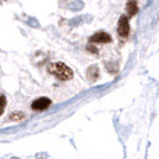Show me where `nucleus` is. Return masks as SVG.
<instances>
[{"label": "nucleus", "mask_w": 159, "mask_h": 159, "mask_svg": "<svg viewBox=\"0 0 159 159\" xmlns=\"http://www.w3.org/2000/svg\"><path fill=\"white\" fill-rule=\"evenodd\" d=\"M48 71H49L50 74L55 75L56 78L61 80V81H69V80H71L73 75H74L73 70L70 69L67 64L60 63V61L52 63V64L49 66V69H48Z\"/></svg>", "instance_id": "1"}, {"label": "nucleus", "mask_w": 159, "mask_h": 159, "mask_svg": "<svg viewBox=\"0 0 159 159\" xmlns=\"http://www.w3.org/2000/svg\"><path fill=\"white\" fill-rule=\"evenodd\" d=\"M117 32L121 38H126L130 32V24H129V17L127 16H121L119 20V25H117Z\"/></svg>", "instance_id": "2"}, {"label": "nucleus", "mask_w": 159, "mask_h": 159, "mask_svg": "<svg viewBox=\"0 0 159 159\" xmlns=\"http://www.w3.org/2000/svg\"><path fill=\"white\" fill-rule=\"evenodd\" d=\"M89 41H91V43H110L112 38H110V35L106 32H98L91 36Z\"/></svg>", "instance_id": "3"}, {"label": "nucleus", "mask_w": 159, "mask_h": 159, "mask_svg": "<svg viewBox=\"0 0 159 159\" xmlns=\"http://www.w3.org/2000/svg\"><path fill=\"white\" fill-rule=\"evenodd\" d=\"M49 106H50V99L48 98H39L32 102V109L36 110V112L38 110H46Z\"/></svg>", "instance_id": "4"}, {"label": "nucleus", "mask_w": 159, "mask_h": 159, "mask_svg": "<svg viewBox=\"0 0 159 159\" xmlns=\"http://www.w3.org/2000/svg\"><path fill=\"white\" fill-rule=\"evenodd\" d=\"M126 8H127V13H129V17L135 16V14L138 13V6H137V2H135V0H129Z\"/></svg>", "instance_id": "5"}, {"label": "nucleus", "mask_w": 159, "mask_h": 159, "mask_svg": "<svg viewBox=\"0 0 159 159\" xmlns=\"http://www.w3.org/2000/svg\"><path fill=\"white\" fill-rule=\"evenodd\" d=\"M99 70H98V67H95V66H91L89 69H88V80H89L91 82H93L96 78L99 77Z\"/></svg>", "instance_id": "6"}, {"label": "nucleus", "mask_w": 159, "mask_h": 159, "mask_svg": "<svg viewBox=\"0 0 159 159\" xmlns=\"http://www.w3.org/2000/svg\"><path fill=\"white\" fill-rule=\"evenodd\" d=\"M6 103H7V101H6V96L0 95V115H2L3 112H4V107H6Z\"/></svg>", "instance_id": "7"}, {"label": "nucleus", "mask_w": 159, "mask_h": 159, "mask_svg": "<svg viewBox=\"0 0 159 159\" xmlns=\"http://www.w3.org/2000/svg\"><path fill=\"white\" fill-rule=\"evenodd\" d=\"M20 117H24V115H22V113H17V115H11V119H13V120H18Z\"/></svg>", "instance_id": "8"}]
</instances>
